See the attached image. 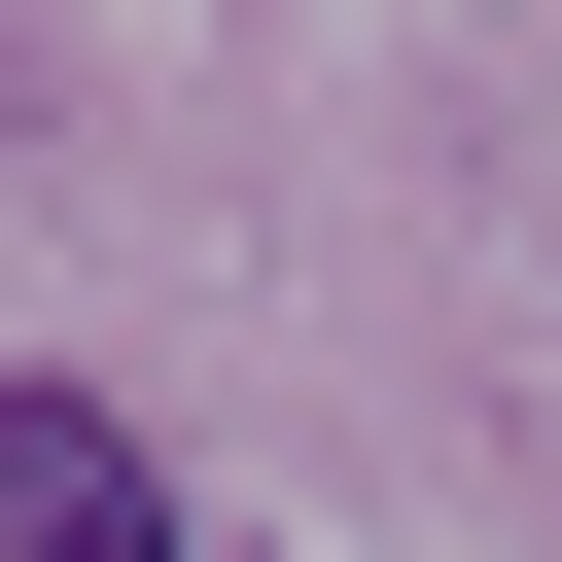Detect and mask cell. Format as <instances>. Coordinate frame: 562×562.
<instances>
[{
	"mask_svg": "<svg viewBox=\"0 0 562 562\" xmlns=\"http://www.w3.org/2000/svg\"><path fill=\"white\" fill-rule=\"evenodd\" d=\"M0 562H176V492H140L105 386H0Z\"/></svg>",
	"mask_w": 562,
	"mask_h": 562,
	"instance_id": "6da1fadb",
	"label": "cell"
}]
</instances>
